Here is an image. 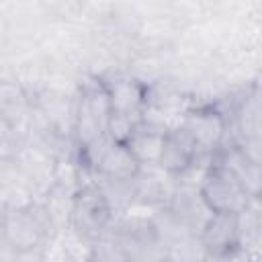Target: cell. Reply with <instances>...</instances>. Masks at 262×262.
Segmentation results:
<instances>
[{
  "label": "cell",
  "mask_w": 262,
  "mask_h": 262,
  "mask_svg": "<svg viewBox=\"0 0 262 262\" xmlns=\"http://www.w3.org/2000/svg\"><path fill=\"white\" fill-rule=\"evenodd\" d=\"M166 133H168L166 127H160L156 123H149V121L141 119L137 129L133 131L131 139L125 145L129 147V151L133 154V158L139 162L141 168L143 166H158Z\"/></svg>",
  "instance_id": "9c48e42d"
},
{
  "label": "cell",
  "mask_w": 262,
  "mask_h": 262,
  "mask_svg": "<svg viewBox=\"0 0 262 262\" xmlns=\"http://www.w3.org/2000/svg\"><path fill=\"white\" fill-rule=\"evenodd\" d=\"M217 162L229 170L252 201L262 199V162L252 158L239 143L223 147L217 154Z\"/></svg>",
  "instance_id": "5b68a950"
},
{
  "label": "cell",
  "mask_w": 262,
  "mask_h": 262,
  "mask_svg": "<svg viewBox=\"0 0 262 262\" xmlns=\"http://www.w3.org/2000/svg\"><path fill=\"white\" fill-rule=\"evenodd\" d=\"M199 156H201V151L196 149L194 141L188 137V133L182 127L168 129L158 168L164 170L170 176H178L180 178V176H184L188 170H192L196 166V158Z\"/></svg>",
  "instance_id": "8992f818"
},
{
  "label": "cell",
  "mask_w": 262,
  "mask_h": 262,
  "mask_svg": "<svg viewBox=\"0 0 262 262\" xmlns=\"http://www.w3.org/2000/svg\"><path fill=\"white\" fill-rule=\"evenodd\" d=\"M209 258H221L244 246L239 213H211L199 231Z\"/></svg>",
  "instance_id": "277c9868"
},
{
  "label": "cell",
  "mask_w": 262,
  "mask_h": 262,
  "mask_svg": "<svg viewBox=\"0 0 262 262\" xmlns=\"http://www.w3.org/2000/svg\"><path fill=\"white\" fill-rule=\"evenodd\" d=\"M188 137L194 141L196 149L203 154L217 156L223 149L225 133H227V119L217 106H194L184 115L180 125Z\"/></svg>",
  "instance_id": "3957f363"
},
{
  "label": "cell",
  "mask_w": 262,
  "mask_h": 262,
  "mask_svg": "<svg viewBox=\"0 0 262 262\" xmlns=\"http://www.w3.org/2000/svg\"><path fill=\"white\" fill-rule=\"evenodd\" d=\"M88 262H129V258L121 248V244L108 233L92 244Z\"/></svg>",
  "instance_id": "8fae6325"
},
{
  "label": "cell",
  "mask_w": 262,
  "mask_h": 262,
  "mask_svg": "<svg viewBox=\"0 0 262 262\" xmlns=\"http://www.w3.org/2000/svg\"><path fill=\"white\" fill-rule=\"evenodd\" d=\"M205 262H219V260H217V258H207Z\"/></svg>",
  "instance_id": "5bb4252c"
},
{
  "label": "cell",
  "mask_w": 262,
  "mask_h": 262,
  "mask_svg": "<svg viewBox=\"0 0 262 262\" xmlns=\"http://www.w3.org/2000/svg\"><path fill=\"white\" fill-rule=\"evenodd\" d=\"M92 168L96 170L98 178L108 180H135L141 172L139 162L133 158L127 145L106 141L104 147L98 151V156L92 160Z\"/></svg>",
  "instance_id": "ba28073f"
},
{
  "label": "cell",
  "mask_w": 262,
  "mask_h": 262,
  "mask_svg": "<svg viewBox=\"0 0 262 262\" xmlns=\"http://www.w3.org/2000/svg\"><path fill=\"white\" fill-rule=\"evenodd\" d=\"M104 88L108 94L111 115L143 119L139 113L147 98H145V88L139 82L129 80V78H117L113 82H106Z\"/></svg>",
  "instance_id": "30bf717a"
},
{
  "label": "cell",
  "mask_w": 262,
  "mask_h": 262,
  "mask_svg": "<svg viewBox=\"0 0 262 262\" xmlns=\"http://www.w3.org/2000/svg\"><path fill=\"white\" fill-rule=\"evenodd\" d=\"M217 260L219 262H256L254 254L244 246L233 250V252H229V254H225V256H221V258H217Z\"/></svg>",
  "instance_id": "4fadbf2b"
},
{
  "label": "cell",
  "mask_w": 262,
  "mask_h": 262,
  "mask_svg": "<svg viewBox=\"0 0 262 262\" xmlns=\"http://www.w3.org/2000/svg\"><path fill=\"white\" fill-rule=\"evenodd\" d=\"M164 209H168L180 223H184L194 233L201 231V227L211 215L199 192V184H184V182H176L174 192Z\"/></svg>",
  "instance_id": "52a82bcc"
},
{
  "label": "cell",
  "mask_w": 262,
  "mask_h": 262,
  "mask_svg": "<svg viewBox=\"0 0 262 262\" xmlns=\"http://www.w3.org/2000/svg\"><path fill=\"white\" fill-rule=\"evenodd\" d=\"M199 192L211 213H242L252 203L239 182L217 160L205 168L199 182Z\"/></svg>",
  "instance_id": "7a4b0ae2"
},
{
  "label": "cell",
  "mask_w": 262,
  "mask_h": 262,
  "mask_svg": "<svg viewBox=\"0 0 262 262\" xmlns=\"http://www.w3.org/2000/svg\"><path fill=\"white\" fill-rule=\"evenodd\" d=\"M113 207L106 201L100 186L86 184L80 186L74 194V207L70 217V229L86 239L88 244H94L96 239L111 233V221H113Z\"/></svg>",
  "instance_id": "6da1fadb"
},
{
  "label": "cell",
  "mask_w": 262,
  "mask_h": 262,
  "mask_svg": "<svg viewBox=\"0 0 262 262\" xmlns=\"http://www.w3.org/2000/svg\"><path fill=\"white\" fill-rule=\"evenodd\" d=\"M10 262H49L43 248H31V250H20L14 252Z\"/></svg>",
  "instance_id": "7c38bea8"
},
{
  "label": "cell",
  "mask_w": 262,
  "mask_h": 262,
  "mask_svg": "<svg viewBox=\"0 0 262 262\" xmlns=\"http://www.w3.org/2000/svg\"><path fill=\"white\" fill-rule=\"evenodd\" d=\"M166 262H168V260H166Z\"/></svg>",
  "instance_id": "9a60e30c"
}]
</instances>
